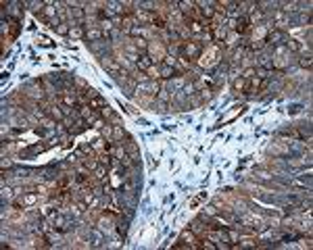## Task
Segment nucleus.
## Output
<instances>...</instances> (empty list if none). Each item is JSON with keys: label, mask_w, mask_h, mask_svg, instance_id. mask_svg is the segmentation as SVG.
Listing matches in <instances>:
<instances>
[{"label": "nucleus", "mask_w": 313, "mask_h": 250, "mask_svg": "<svg viewBox=\"0 0 313 250\" xmlns=\"http://www.w3.org/2000/svg\"><path fill=\"white\" fill-rule=\"evenodd\" d=\"M288 111H290L292 115H294V113H298V111H301V104H292V106H290Z\"/></svg>", "instance_id": "6e6552de"}, {"label": "nucleus", "mask_w": 313, "mask_h": 250, "mask_svg": "<svg viewBox=\"0 0 313 250\" xmlns=\"http://www.w3.org/2000/svg\"><path fill=\"white\" fill-rule=\"evenodd\" d=\"M90 106H104V100H102V98H94V100H92V104H90Z\"/></svg>", "instance_id": "423d86ee"}, {"label": "nucleus", "mask_w": 313, "mask_h": 250, "mask_svg": "<svg viewBox=\"0 0 313 250\" xmlns=\"http://www.w3.org/2000/svg\"><path fill=\"white\" fill-rule=\"evenodd\" d=\"M125 150H127V152H136V144H134V142H130V144L125 146Z\"/></svg>", "instance_id": "0eeeda50"}, {"label": "nucleus", "mask_w": 313, "mask_h": 250, "mask_svg": "<svg viewBox=\"0 0 313 250\" xmlns=\"http://www.w3.org/2000/svg\"><path fill=\"white\" fill-rule=\"evenodd\" d=\"M161 73H163V77H171V73H173V75H176V69H173V67H169V65H165V67H163V71H161Z\"/></svg>", "instance_id": "39448f33"}, {"label": "nucleus", "mask_w": 313, "mask_h": 250, "mask_svg": "<svg viewBox=\"0 0 313 250\" xmlns=\"http://www.w3.org/2000/svg\"><path fill=\"white\" fill-rule=\"evenodd\" d=\"M104 46L109 48V44H107L104 40H98V42H92V44H90V48H92L94 52H98L100 57H104V54H102V48H104Z\"/></svg>", "instance_id": "f03ea898"}, {"label": "nucleus", "mask_w": 313, "mask_h": 250, "mask_svg": "<svg viewBox=\"0 0 313 250\" xmlns=\"http://www.w3.org/2000/svg\"><path fill=\"white\" fill-rule=\"evenodd\" d=\"M71 13H73V15H75V17H77V19H81V17H84V13H81V11H79V8H73V11H71Z\"/></svg>", "instance_id": "1a4fd4ad"}, {"label": "nucleus", "mask_w": 313, "mask_h": 250, "mask_svg": "<svg viewBox=\"0 0 313 250\" xmlns=\"http://www.w3.org/2000/svg\"><path fill=\"white\" fill-rule=\"evenodd\" d=\"M71 36H75V38H77V36H81V29H79V27H75V29H71Z\"/></svg>", "instance_id": "9d476101"}, {"label": "nucleus", "mask_w": 313, "mask_h": 250, "mask_svg": "<svg viewBox=\"0 0 313 250\" xmlns=\"http://www.w3.org/2000/svg\"><path fill=\"white\" fill-rule=\"evenodd\" d=\"M284 40H286L284 31H280V29H278V31H274V34L267 38V42H269V44H280V42H284Z\"/></svg>", "instance_id": "f257e3e1"}, {"label": "nucleus", "mask_w": 313, "mask_h": 250, "mask_svg": "<svg viewBox=\"0 0 313 250\" xmlns=\"http://www.w3.org/2000/svg\"><path fill=\"white\" fill-rule=\"evenodd\" d=\"M234 25H236V31H246V27H249V21H246V17H242V19L236 21Z\"/></svg>", "instance_id": "7ed1b4c3"}, {"label": "nucleus", "mask_w": 313, "mask_h": 250, "mask_svg": "<svg viewBox=\"0 0 313 250\" xmlns=\"http://www.w3.org/2000/svg\"><path fill=\"white\" fill-rule=\"evenodd\" d=\"M138 67H140V69H148V67H150V58L144 54V57L138 60Z\"/></svg>", "instance_id": "20e7f679"}]
</instances>
